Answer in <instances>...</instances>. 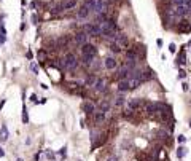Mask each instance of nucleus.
Here are the masks:
<instances>
[{"mask_svg": "<svg viewBox=\"0 0 191 161\" xmlns=\"http://www.w3.org/2000/svg\"><path fill=\"white\" fill-rule=\"evenodd\" d=\"M83 30H85L89 37L102 35V27H100L99 22H89V24H85L83 26Z\"/></svg>", "mask_w": 191, "mask_h": 161, "instance_id": "f257e3e1", "label": "nucleus"}, {"mask_svg": "<svg viewBox=\"0 0 191 161\" xmlns=\"http://www.w3.org/2000/svg\"><path fill=\"white\" fill-rule=\"evenodd\" d=\"M113 45H116L118 48H129V40H128V37H126L124 34H116V37H115V40L111 42Z\"/></svg>", "mask_w": 191, "mask_h": 161, "instance_id": "f03ea898", "label": "nucleus"}, {"mask_svg": "<svg viewBox=\"0 0 191 161\" xmlns=\"http://www.w3.org/2000/svg\"><path fill=\"white\" fill-rule=\"evenodd\" d=\"M172 15L177 16V18H183V16H188L190 15V7L188 5H177L174 10H172Z\"/></svg>", "mask_w": 191, "mask_h": 161, "instance_id": "7ed1b4c3", "label": "nucleus"}, {"mask_svg": "<svg viewBox=\"0 0 191 161\" xmlns=\"http://www.w3.org/2000/svg\"><path fill=\"white\" fill-rule=\"evenodd\" d=\"M66 67L69 69V70H75V69L78 67V61H77V58H75V54L73 53H69L66 54Z\"/></svg>", "mask_w": 191, "mask_h": 161, "instance_id": "20e7f679", "label": "nucleus"}, {"mask_svg": "<svg viewBox=\"0 0 191 161\" xmlns=\"http://www.w3.org/2000/svg\"><path fill=\"white\" fill-rule=\"evenodd\" d=\"M81 54H85V56H92V58H96V56H97V49H96L94 45L85 43V45H81Z\"/></svg>", "mask_w": 191, "mask_h": 161, "instance_id": "39448f33", "label": "nucleus"}, {"mask_svg": "<svg viewBox=\"0 0 191 161\" xmlns=\"http://www.w3.org/2000/svg\"><path fill=\"white\" fill-rule=\"evenodd\" d=\"M107 85H108V81H107V78H97L96 85H94V89L97 93H104L107 89Z\"/></svg>", "mask_w": 191, "mask_h": 161, "instance_id": "423d86ee", "label": "nucleus"}, {"mask_svg": "<svg viewBox=\"0 0 191 161\" xmlns=\"http://www.w3.org/2000/svg\"><path fill=\"white\" fill-rule=\"evenodd\" d=\"M81 109H83V112L88 113V115H94L96 112V105L91 102V100H85V102L81 104Z\"/></svg>", "mask_w": 191, "mask_h": 161, "instance_id": "0eeeda50", "label": "nucleus"}, {"mask_svg": "<svg viewBox=\"0 0 191 161\" xmlns=\"http://www.w3.org/2000/svg\"><path fill=\"white\" fill-rule=\"evenodd\" d=\"M107 8H108V3L105 0H96L94 13H107Z\"/></svg>", "mask_w": 191, "mask_h": 161, "instance_id": "6e6552de", "label": "nucleus"}, {"mask_svg": "<svg viewBox=\"0 0 191 161\" xmlns=\"http://www.w3.org/2000/svg\"><path fill=\"white\" fill-rule=\"evenodd\" d=\"M88 37H89V35H88L85 30H80V32H77V35H75V42L81 47V45L88 43Z\"/></svg>", "mask_w": 191, "mask_h": 161, "instance_id": "1a4fd4ad", "label": "nucleus"}, {"mask_svg": "<svg viewBox=\"0 0 191 161\" xmlns=\"http://www.w3.org/2000/svg\"><path fill=\"white\" fill-rule=\"evenodd\" d=\"M131 72H132V69H131V67H128V66L124 64V66H121V67H119V70H118V78H119V80H124V78L128 77Z\"/></svg>", "mask_w": 191, "mask_h": 161, "instance_id": "9d476101", "label": "nucleus"}, {"mask_svg": "<svg viewBox=\"0 0 191 161\" xmlns=\"http://www.w3.org/2000/svg\"><path fill=\"white\" fill-rule=\"evenodd\" d=\"M104 67L108 69V70H113V69H116V59L111 58V56L105 58V59H104Z\"/></svg>", "mask_w": 191, "mask_h": 161, "instance_id": "9b49d317", "label": "nucleus"}, {"mask_svg": "<svg viewBox=\"0 0 191 161\" xmlns=\"http://www.w3.org/2000/svg\"><path fill=\"white\" fill-rule=\"evenodd\" d=\"M89 11L91 10L86 5H81L80 10H78V13H77V18H78V19H85V18H88V15H89Z\"/></svg>", "mask_w": 191, "mask_h": 161, "instance_id": "f8f14e48", "label": "nucleus"}, {"mask_svg": "<svg viewBox=\"0 0 191 161\" xmlns=\"http://www.w3.org/2000/svg\"><path fill=\"white\" fill-rule=\"evenodd\" d=\"M131 89V86H129V80H119V83H118V91L119 93H126V91H129Z\"/></svg>", "mask_w": 191, "mask_h": 161, "instance_id": "ddd939ff", "label": "nucleus"}, {"mask_svg": "<svg viewBox=\"0 0 191 161\" xmlns=\"http://www.w3.org/2000/svg\"><path fill=\"white\" fill-rule=\"evenodd\" d=\"M142 105H143V102L140 99H131L129 100V109L131 110H137L139 107H142Z\"/></svg>", "mask_w": 191, "mask_h": 161, "instance_id": "4468645a", "label": "nucleus"}, {"mask_svg": "<svg viewBox=\"0 0 191 161\" xmlns=\"http://www.w3.org/2000/svg\"><path fill=\"white\" fill-rule=\"evenodd\" d=\"M143 107H145V110L150 115L156 113V102H145V104H143Z\"/></svg>", "mask_w": 191, "mask_h": 161, "instance_id": "2eb2a0df", "label": "nucleus"}, {"mask_svg": "<svg viewBox=\"0 0 191 161\" xmlns=\"http://www.w3.org/2000/svg\"><path fill=\"white\" fill-rule=\"evenodd\" d=\"M77 5V0H64L62 2V8L64 10H72Z\"/></svg>", "mask_w": 191, "mask_h": 161, "instance_id": "dca6fc26", "label": "nucleus"}, {"mask_svg": "<svg viewBox=\"0 0 191 161\" xmlns=\"http://www.w3.org/2000/svg\"><path fill=\"white\" fill-rule=\"evenodd\" d=\"M126 59H128V61H136L137 62V53H136V49H128V53H126Z\"/></svg>", "mask_w": 191, "mask_h": 161, "instance_id": "f3484780", "label": "nucleus"}, {"mask_svg": "<svg viewBox=\"0 0 191 161\" xmlns=\"http://www.w3.org/2000/svg\"><path fill=\"white\" fill-rule=\"evenodd\" d=\"M7 139H8V129H7V126L3 125L2 128H0V140L5 142Z\"/></svg>", "mask_w": 191, "mask_h": 161, "instance_id": "a211bd4d", "label": "nucleus"}, {"mask_svg": "<svg viewBox=\"0 0 191 161\" xmlns=\"http://www.w3.org/2000/svg\"><path fill=\"white\" fill-rule=\"evenodd\" d=\"M140 85H142V80H139V78H131V80H129V86H131V89H136Z\"/></svg>", "mask_w": 191, "mask_h": 161, "instance_id": "6ab92c4d", "label": "nucleus"}, {"mask_svg": "<svg viewBox=\"0 0 191 161\" xmlns=\"http://www.w3.org/2000/svg\"><path fill=\"white\" fill-rule=\"evenodd\" d=\"M126 102V97H124V94L123 93H119L118 96H116V97H115V104L116 105H118V107H121V105H123Z\"/></svg>", "mask_w": 191, "mask_h": 161, "instance_id": "aec40b11", "label": "nucleus"}, {"mask_svg": "<svg viewBox=\"0 0 191 161\" xmlns=\"http://www.w3.org/2000/svg\"><path fill=\"white\" fill-rule=\"evenodd\" d=\"M99 109H100V112H104L107 113L110 110V104H108V100H102V102L99 104Z\"/></svg>", "mask_w": 191, "mask_h": 161, "instance_id": "412c9836", "label": "nucleus"}, {"mask_svg": "<svg viewBox=\"0 0 191 161\" xmlns=\"http://www.w3.org/2000/svg\"><path fill=\"white\" fill-rule=\"evenodd\" d=\"M67 42H69L67 37H60V38L56 40V47H58V48H62V47H66V45H67Z\"/></svg>", "mask_w": 191, "mask_h": 161, "instance_id": "4be33fe9", "label": "nucleus"}, {"mask_svg": "<svg viewBox=\"0 0 191 161\" xmlns=\"http://www.w3.org/2000/svg\"><path fill=\"white\" fill-rule=\"evenodd\" d=\"M96 81H97V78H96V75H89V77L86 78L85 85H86V86H94V85H96Z\"/></svg>", "mask_w": 191, "mask_h": 161, "instance_id": "5701e85b", "label": "nucleus"}, {"mask_svg": "<svg viewBox=\"0 0 191 161\" xmlns=\"http://www.w3.org/2000/svg\"><path fill=\"white\" fill-rule=\"evenodd\" d=\"M94 120H96L97 123L104 121V120H105V113H104V112H100V110H99V112H94Z\"/></svg>", "mask_w": 191, "mask_h": 161, "instance_id": "b1692460", "label": "nucleus"}, {"mask_svg": "<svg viewBox=\"0 0 191 161\" xmlns=\"http://www.w3.org/2000/svg\"><path fill=\"white\" fill-rule=\"evenodd\" d=\"M83 5H86L91 11H94V8H96V0H85V2H83Z\"/></svg>", "mask_w": 191, "mask_h": 161, "instance_id": "393cba45", "label": "nucleus"}, {"mask_svg": "<svg viewBox=\"0 0 191 161\" xmlns=\"http://www.w3.org/2000/svg\"><path fill=\"white\" fill-rule=\"evenodd\" d=\"M30 69H32V72H34L35 75H38V66H37L35 62H32V64H30Z\"/></svg>", "mask_w": 191, "mask_h": 161, "instance_id": "a878e982", "label": "nucleus"}, {"mask_svg": "<svg viewBox=\"0 0 191 161\" xmlns=\"http://www.w3.org/2000/svg\"><path fill=\"white\" fill-rule=\"evenodd\" d=\"M38 58H40V61L43 62L45 59H46V53H45V51H40V53H38Z\"/></svg>", "mask_w": 191, "mask_h": 161, "instance_id": "bb28decb", "label": "nucleus"}, {"mask_svg": "<svg viewBox=\"0 0 191 161\" xmlns=\"http://www.w3.org/2000/svg\"><path fill=\"white\" fill-rule=\"evenodd\" d=\"M185 58H186V54H185V53H181L180 56H178V62H180V64H183V62H185Z\"/></svg>", "mask_w": 191, "mask_h": 161, "instance_id": "cd10ccee", "label": "nucleus"}, {"mask_svg": "<svg viewBox=\"0 0 191 161\" xmlns=\"http://www.w3.org/2000/svg\"><path fill=\"white\" fill-rule=\"evenodd\" d=\"M172 3H174V5H183L185 3V0H170Z\"/></svg>", "mask_w": 191, "mask_h": 161, "instance_id": "c85d7f7f", "label": "nucleus"}, {"mask_svg": "<svg viewBox=\"0 0 191 161\" xmlns=\"http://www.w3.org/2000/svg\"><path fill=\"white\" fill-rule=\"evenodd\" d=\"M169 51H170V53H175V51H177V47H175L174 43H170V45H169Z\"/></svg>", "mask_w": 191, "mask_h": 161, "instance_id": "c756f323", "label": "nucleus"}, {"mask_svg": "<svg viewBox=\"0 0 191 161\" xmlns=\"http://www.w3.org/2000/svg\"><path fill=\"white\" fill-rule=\"evenodd\" d=\"M158 136H161V139H166V136H167V132H164V131H159V132H158Z\"/></svg>", "mask_w": 191, "mask_h": 161, "instance_id": "7c9ffc66", "label": "nucleus"}, {"mask_svg": "<svg viewBox=\"0 0 191 161\" xmlns=\"http://www.w3.org/2000/svg\"><path fill=\"white\" fill-rule=\"evenodd\" d=\"M185 75H186V72L183 70V69H180V72H178V77H180V78H183Z\"/></svg>", "mask_w": 191, "mask_h": 161, "instance_id": "2f4dec72", "label": "nucleus"}, {"mask_svg": "<svg viewBox=\"0 0 191 161\" xmlns=\"http://www.w3.org/2000/svg\"><path fill=\"white\" fill-rule=\"evenodd\" d=\"M183 153H185L183 148H178V153H177V155H178V158H181V156H183Z\"/></svg>", "mask_w": 191, "mask_h": 161, "instance_id": "473e14b6", "label": "nucleus"}, {"mask_svg": "<svg viewBox=\"0 0 191 161\" xmlns=\"http://www.w3.org/2000/svg\"><path fill=\"white\" fill-rule=\"evenodd\" d=\"M156 45L161 48V47H162V40H161V38H158V40H156Z\"/></svg>", "mask_w": 191, "mask_h": 161, "instance_id": "72a5a7b5", "label": "nucleus"}, {"mask_svg": "<svg viewBox=\"0 0 191 161\" xmlns=\"http://www.w3.org/2000/svg\"><path fill=\"white\" fill-rule=\"evenodd\" d=\"M181 88H183V91H186V89H188V85L183 83V85H181Z\"/></svg>", "mask_w": 191, "mask_h": 161, "instance_id": "f704fd0d", "label": "nucleus"}, {"mask_svg": "<svg viewBox=\"0 0 191 161\" xmlns=\"http://www.w3.org/2000/svg\"><path fill=\"white\" fill-rule=\"evenodd\" d=\"M32 21H34V24H37V16L32 15Z\"/></svg>", "mask_w": 191, "mask_h": 161, "instance_id": "c9c22d12", "label": "nucleus"}, {"mask_svg": "<svg viewBox=\"0 0 191 161\" xmlns=\"http://www.w3.org/2000/svg\"><path fill=\"white\" fill-rule=\"evenodd\" d=\"M30 100H34V102H35V100H37V96L32 94V96H30Z\"/></svg>", "mask_w": 191, "mask_h": 161, "instance_id": "e433bc0d", "label": "nucleus"}, {"mask_svg": "<svg viewBox=\"0 0 191 161\" xmlns=\"http://www.w3.org/2000/svg\"><path fill=\"white\" fill-rule=\"evenodd\" d=\"M3 155H5V151H3V150H2V147H0V156H3Z\"/></svg>", "mask_w": 191, "mask_h": 161, "instance_id": "4c0bfd02", "label": "nucleus"}, {"mask_svg": "<svg viewBox=\"0 0 191 161\" xmlns=\"http://www.w3.org/2000/svg\"><path fill=\"white\" fill-rule=\"evenodd\" d=\"M108 161H118V160H116V158H110Z\"/></svg>", "mask_w": 191, "mask_h": 161, "instance_id": "58836bf2", "label": "nucleus"}, {"mask_svg": "<svg viewBox=\"0 0 191 161\" xmlns=\"http://www.w3.org/2000/svg\"><path fill=\"white\" fill-rule=\"evenodd\" d=\"M16 161H22V160H21V158H18V160H16Z\"/></svg>", "mask_w": 191, "mask_h": 161, "instance_id": "ea45409f", "label": "nucleus"}]
</instances>
